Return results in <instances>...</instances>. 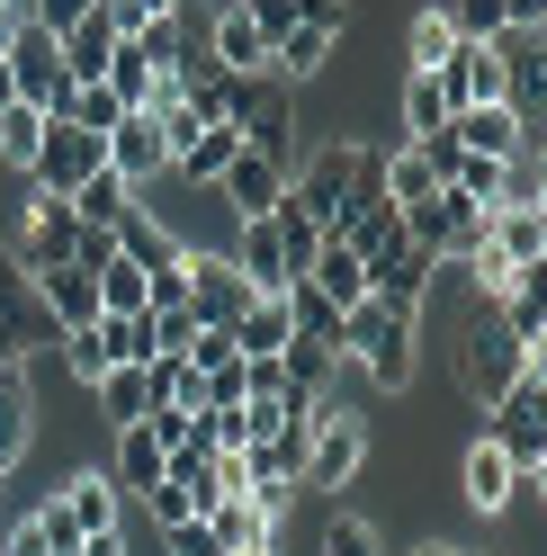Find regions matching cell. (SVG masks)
Wrapping results in <instances>:
<instances>
[{
    "label": "cell",
    "instance_id": "obj_1",
    "mask_svg": "<svg viewBox=\"0 0 547 556\" xmlns=\"http://www.w3.org/2000/svg\"><path fill=\"white\" fill-rule=\"evenodd\" d=\"M414 351H422V315H404V305H341V368H359L378 395H404L414 387Z\"/></svg>",
    "mask_w": 547,
    "mask_h": 556
},
{
    "label": "cell",
    "instance_id": "obj_2",
    "mask_svg": "<svg viewBox=\"0 0 547 556\" xmlns=\"http://www.w3.org/2000/svg\"><path fill=\"white\" fill-rule=\"evenodd\" d=\"M485 413H494V431H485V440L503 448V458H511V467H530V476H547V368H521Z\"/></svg>",
    "mask_w": 547,
    "mask_h": 556
},
{
    "label": "cell",
    "instance_id": "obj_3",
    "mask_svg": "<svg viewBox=\"0 0 547 556\" xmlns=\"http://www.w3.org/2000/svg\"><path fill=\"white\" fill-rule=\"evenodd\" d=\"M359 162H368V144H359V135H323V153L288 170V198H296L305 216L332 233V225H341V206H351V189H359Z\"/></svg>",
    "mask_w": 547,
    "mask_h": 556
},
{
    "label": "cell",
    "instance_id": "obj_4",
    "mask_svg": "<svg viewBox=\"0 0 547 556\" xmlns=\"http://www.w3.org/2000/svg\"><path fill=\"white\" fill-rule=\"evenodd\" d=\"M368 476V422L359 413H341V404H323L315 413V448H305V494H351V484Z\"/></svg>",
    "mask_w": 547,
    "mask_h": 556
},
{
    "label": "cell",
    "instance_id": "obj_5",
    "mask_svg": "<svg viewBox=\"0 0 547 556\" xmlns=\"http://www.w3.org/2000/svg\"><path fill=\"white\" fill-rule=\"evenodd\" d=\"M10 54V90L27 99V109H46V117H63V99H73V73H63V46H54V27H37V18H18V37L0 46Z\"/></svg>",
    "mask_w": 547,
    "mask_h": 556
},
{
    "label": "cell",
    "instance_id": "obj_6",
    "mask_svg": "<svg viewBox=\"0 0 547 556\" xmlns=\"http://www.w3.org/2000/svg\"><path fill=\"white\" fill-rule=\"evenodd\" d=\"M521 368H530V351H521V341H511L503 324H475V332H458V351H449V377H458V395H467V404H494V395H503Z\"/></svg>",
    "mask_w": 547,
    "mask_h": 556
},
{
    "label": "cell",
    "instance_id": "obj_7",
    "mask_svg": "<svg viewBox=\"0 0 547 556\" xmlns=\"http://www.w3.org/2000/svg\"><path fill=\"white\" fill-rule=\"evenodd\" d=\"M431 81L449 90V117H458V109H485V99H511V63H503L494 37H458L431 63Z\"/></svg>",
    "mask_w": 547,
    "mask_h": 556
},
{
    "label": "cell",
    "instance_id": "obj_8",
    "mask_svg": "<svg viewBox=\"0 0 547 556\" xmlns=\"http://www.w3.org/2000/svg\"><path fill=\"white\" fill-rule=\"evenodd\" d=\"M99 144H109V170H117L126 189H162V180H170V135H162L153 109H126Z\"/></svg>",
    "mask_w": 547,
    "mask_h": 556
},
{
    "label": "cell",
    "instance_id": "obj_9",
    "mask_svg": "<svg viewBox=\"0 0 547 556\" xmlns=\"http://www.w3.org/2000/svg\"><path fill=\"white\" fill-rule=\"evenodd\" d=\"M521 476H530V467H511L485 431H475V440L458 448V503H467L475 520H503L511 503H521Z\"/></svg>",
    "mask_w": 547,
    "mask_h": 556
},
{
    "label": "cell",
    "instance_id": "obj_10",
    "mask_svg": "<svg viewBox=\"0 0 547 556\" xmlns=\"http://www.w3.org/2000/svg\"><path fill=\"white\" fill-rule=\"evenodd\" d=\"M449 135H458V153H485V162H521V153H547L538 144V126L511 109V99H485V109H458L449 117Z\"/></svg>",
    "mask_w": 547,
    "mask_h": 556
},
{
    "label": "cell",
    "instance_id": "obj_11",
    "mask_svg": "<svg viewBox=\"0 0 547 556\" xmlns=\"http://www.w3.org/2000/svg\"><path fill=\"white\" fill-rule=\"evenodd\" d=\"M73 233H81L73 198H54V189L27 180V206H18V269H54V261H73Z\"/></svg>",
    "mask_w": 547,
    "mask_h": 556
},
{
    "label": "cell",
    "instance_id": "obj_12",
    "mask_svg": "<svg viewBox=\"0 0 547 556\" xmlns=\"http://www.w3.org/2000/svg\"><path fill=\"white\" fill-rule=\"evenodd\" d=\"M359 269H368V296L378 305H404V315H422L431 305V252H414V242H378V252H359Z\"/></svg>",
    "mask_w": 547,
    "mask_h": 556
},
{
    "label": "cell",
    "instance_id": "obj_13",
    "mask_svg": "<svg viewBox=\"0 0 547 556\" xmlns=\"http://www.w3.org/2000/svg\"><path fill=\"white\" fill-rule=\"evenodd\" d=\"M99 162H109V144H99V135H81L73 117H46V144H37V170H27V180L54 189V198H73Z\"/></svg>",
    "mask_w": 547,
    "mask_h": 556
},
{
    "label": "cell",
    "instance_id": "obj_14",
    "mask_svg": "<svg viewBox=\"0 0 547 556\" xmlns=\"http://www.w3.org/2000/svg\"><path fill=\"white\" fill-rule=\"evenodd\" d=\"M27 296H37V315H46L54 332H81V324H99V278H90L81 261L27 269Z\"/></svg>",
    "mask_w": 547,
    "mask_h": 556
},
{
    "label": "cell",
    "instance_id": "obj_15",
    "mask_svg": "<svg viewBox=\"0 0 547 556\" xmlns=\"http://www.w3.org/2000/svg\"><path fill=\"white\" fill-rule=\"evenodd\" d=\"M189 261V315L198 324H233L252 305V288H243V269H233L225 252H180Z\"/></svg>",
    "mask_w": 547,
    "mask_h": 556
},
{
    "label": "cell",
    "instance_id": "obj_16",
    "mask_svg": "<svg viewBox=\"0 0 547 556\" xmlns=\"http://www.w3.org/2000/svg\"><path fill=\"white\" fill-rule=\"evenodd\" d=\"M216 198H225V216L243 225V216H269V206L288 198V170L279 162H260V153H233L225 162V180H216Z\"/></svg>",
    "mask_w": 547,
    "mask_h": 556
},
{
    "label": "cell",
    "instance_id": "obj_17",
    "mask_svg": "<svg viewBox=\"0 0 547 556\" xmlns=\"http://www.w3.org/2000/svg\"><path fill=\"white\" fill-rule=\"evenodd\" d=\"M54 503H63V520H73L81 539H90V530H117V520H126V494L109 484V467H73V476L54 484Z\"/></svg>",
    "mask_w": 547,
    "mask_h": 556
},
{
    "label": "cell",
    "instance_id": "obj_18",
    "mask_svg": "<svg viewBox=\"0 0 547 556\" xmlns=\"http://www.w3.org/2000/svg\"><path fill=\"white\" fill-rule=\"evenodd\" d=\"M27 448H37V377H27V359L0 368V476H10Z\"/></svg>",
    "mask_w": 547,
    "mask_h": 556
},
{
    "label": "cell",
    "instance_id": "obj_19",
    "mask_svg": "<svg viewBox=\"0 0 547 556\" xmlns=\"http://www.w3.org/2000/svg\"><path fill=\"white\" fill-rule=\"evenodd\" d=\"M207 63H216V73H233V81H260V73H269V37L243 18V0H233V10H216V27H207Z\"/></svg>",
    "mask_w": 547,
    "mask_h": 556
},
{
    "label": "cell",
    "instance_id": "obj_20",
    "mask_svg": "<svg viewBox=\"0 0 547 556\" xmlns=\"http://www.w3.org/2000/svg\"><path fill=\"white\" fill-rule=\"evenodd\" d=\"M386 126H395V144H422V135H440V126H449V90H440L431 73H395Z\"/></svg>",
    "mask_w": 547,
    "mask_h": 556
},
{
    "label": "cell",
    "instance_id": "obj_21",
    "mask_svg": "<svg viewBox=\"0 0 547 556\" xmlns=\"http://www.w3.org/2000/svg\"><path fill=\"white\" fill-rule=\"evenodd\" d=\"M485 252H494L503 269H547V206H494Z\"/></svg>",
    "mask_w": 547,
    "mask_h": 556
},
{
    "label": "cell",
    "instance_id": "obj_22",
    "mask_svg": "<svg viewBox=\"0 0 547 556\" xmlns=\"http://www.w3.org/2000/svg\"><path fill=\"white\" fill-rule=\"evenodd\" d=\"M225 332H233V351H243V359H279L288 332H296V324H288V288H279V296H252Z\"/></svg>",
    "mask_w": 547,
    "mask_h": 556
},
{
    "label": "cell",
    "instance_id": "obj_23",
    "mask_svg": "<svg viewBox=\"0 0 547 556\" xmlns=\"http://www.w3.org/2000/svg\"><path fill=\"white\" fill-rule=\"evenodd\" d=\"M109 233H117V252H126L135 269H170V261H180V233H170V225L153 216L144 198H135V206H126V216H117Z\"/></svg>",
    "mask_w": 547,
    "mask_h": 556
},
{
    "label": "cell",
    "instance_id": "obj_24",
    "mask_svg": "<svg viewBox=\"0 0 547 556\" xmlns=\"http://www.w3.org/2000/svg\"><path fill=\"white\" fill-rule=\"evenodd\" d=\"M144 387H153V413H207V377L189 368V351H153Z\"/></svg>",
    "mask_w": 547,
    "mask_h": 556
},
{
    "label": "cell",
    "instance_id": "obj_25",
    "mask_svg": "<svg viewBox=\"0 0 547 556\" xmlns=\"http://www.w3.org/2000/svg\"><path fill=\"white\" fill-rule=\"evenodd\" d=\"M485 233H494V206L440 180V261H467V252H475Z\"/></svg>",
    "mask_w": 547,
    "mask_h": 556
},
{
    "label": "cell",
    "instance_id": "obj_26",
    "mask_svg": "<svg viewBox=\"0 0 547 556\" xmlns=\"http://www.w3.org/2000/svg\"><path fill=\"white\" fill-rule=\"evenodd\" d=\"M305 288H323L332 305H359L368 296V269H359V252L341 233H323V252H315V269H305Z\"/></svg>",
    "mask_w": 547,
    "mask_h": 556
},
{
    "label": "cell",
    "instance_id": "obj_27",
    "mask_svg": "<svg viewBox=\"0 0 547 556\" xmlns=\"http://www.w3.org/2000/svg\"><path fill=\"white\" fill-rule=\"evenodd\" d=\"M449 46H458V18H449V0H431V10H414V27H404V63L395 73H431Z\"/></svg>",
    "mask_w": 547,
    "mask_h": 556
},
{
    "label": "cell",
    "instance_id": "obj_28",
    "mask_svg": "<svg viewBox=\"0 0 547 556\" xmlns=\"http://www.w3.org/2000/svg\"><path fill=\"white\" fill-rule=\"evenodd\" d=\"M90 404H99V422H109V431H126V422H144V413H153V387H144V368H109L90 387Z\"/></svg>",
    "mask_w": 547,
    "mask_h": 556
},
{
    "label": "cell",
    "instance_id": "obj_29",
    "mask_svg": "<svg viewBox=\"0 0 547 556\" xmlns=\"http://www.w3.org/2000/svg\"><path fill=\"white\" fill-rule=\"evenodd\" d=\"M37 144H46V109H27V99H10V109H0V162L18 170H37Z\"/></svg>",
    "mask_w": 547,
    "mask_h": 556
},
{
    "label": "cell",
    "instance_id": "obj_30",
    "mask_svg": "<svg viewBox=\"0 0 547 556\" xmlns=\"http://www.w3.org/2000/svg\"><path fill=\"white\" fill-rule=\"evenodd\" d=\"M323 54H332L323 27H288V37L269 46V81H315V73H323Z\"/></svg>",
    "mask_w": 547,
    "mask_h": 556
},
{
    "label": "cell",
    "instance_id": "obj_31",
    "mask_svg": "<svg viewBox=\"0 0 547 556\" xmlns=\"http://www.w3.org/2000/svg\"><path fill=\"white\" fill-rule=\"evenodd\" d=\"M126 206H135V189L117 180V170H109V162H99V170H90V180L73 189V216H81V225H117V216H126Z\"/></svg>",
    "mask_w": 547,
    "mask_h": 556
},
{
    "label": "cell",
    "instance_id": "obj_32",
    "mask_svg": "<svg viewBox=\"0 0 547 556\" xmlns=\"http://www.w3.org/2000/svg\"><path fill=\"white\" fill-rule=\"evenodd\" d=\"M99 351H109V368H144L153 359V324L144 315H99Z\"/></svg>",
    "mask_w": 547,
    "mask_h": 556
},
{
    "label": "cell",
    "instance_id": "obj_33",
    "mask_svg": "<svg viewBox=\"0 0 547 556\" xmlns=\"http://www.w3.org/2000/svg\"><path fill=\"white\" fill-rule=\"evenodd\" d=\"M90 278H99V315H144V278H153V269H135V261L117 252L109 269H90Z\"/></svg>",
    "mask_w": 547,
    "mask_h": 556
},
{
    "label": "cell",
    "instance_id": "obj_34",
    "mask_svg": "<svg viewBox=\"0 0 547 556\" xmlns=\"http://www.w3.org/2000/svg\"><path fill=\"white\" fill-rule=\"evenodd\" d=\"M99 81L117 90V109H144V99H153V63H144V46L126 37V46L109 54V73H99Z\"/></svg>",
    "mask_w": 547,
    "mask_h": 556
},
{
    "label": "cell",
    "instance_id": "obj_35",
    "mask_svg": "<svg viewBox=\"0 0 547 556\" xmlns=\"http://www.w3.org/2000/svg\"><path fill=\"white\" fill-rule=\"evenodd\" d=\"M54 351H63V368H73V387H99V377H109V351H99V324H81V332H54Z\"/></svg>",
    "mask_w": 547,
    "mask_h": 556
},
{
    "label": "cell",
    "instance_id": "obj_36",
    "mask_svg": "<svg viewBox=\"0 0 547 556\" xmlns=\"http://www.w3.org/2000/svg\"><path fill=\"white\" fill-rule=\"evenodd\" d=\"M323 556H386V547H378V530H368L359 511H332L323 520Z\"/></svg>",
    "mask_w": 547,
    "mask_h": 556
},
{
    "label": "cell",
    "instance_id": "obj_37",
    "mask_svg": "<svg viewBox=\"0 0 547 556\" xmlns=\"http://www.w3.org/2000/svg\"><path fill=\"white\" fill-rule=\"evenodd\" d=\"M162 556H225V547H216V530H207V511L170 520V530H162Z\"/></svg>",
    "mask_w": 547,
    "mask_h": 556
},
{
    "label": "cell",
    "instance_id": "obj_38",
    "mask_svg": "<svg viewBox=\"0 0 547 556\" xmlns=\"http://www.w3.org/2000/svg\"><path fill=\"white\" fill-rule=\"evenodd\" d=\"M233 359H243V351H233V332H225V324H198L189 368H198V377H216V368H233Z\"/></svg>",
    "mask_w": 547,
    "mask_h": 556
},
{
    "label": "cell",
    "instance_id": "obj_39",
    "mask_svg": "<svg viewBox=\"0 0 547 556\" xmlns=\"http://www.w3.org/2000/svg\"><path fill=\"white\" fill-rule=\"evenodd\" d=\"M99 10H109V27H117V37H135V27L170 18V10H180V0H99Z\"/></svg>",
    "mask_w": 547,
    "mask_h": 556
},
{
    "label": "cell",
    "instance_id": "obj_40",
    "mask_svg": "<svg viewBox=\"0 0 547 556\" xmlns=\"http://www.w3.org/2000/svg\"><path fill=\"white\" fill-rule=\"evenodd\" d=\"M288 10H296V27H323V37L351 27V0H288Z\"/></svg>",
    "mask_w": 547,
    "mask_h": 556
},
{
    "label": "cell",
    "instance_id": "obj_41",
    "mask_svg": "<svg viewBox=\"0 0 547 556\" xmlns=\"http://www.w3.org/2000/svg\"><path fill=\"white\" fill-rule=\"evenodd\" d=\"M73 261H81V269H109V261H117V233H109V225H81V233H73Z\"/></svg>",
    "mask_w": 547,
    "mask_h": 556
},
{
    "label": "cell",
    "instance_id": "obj_42",
    "mask_svg": "<svg viewBox=\"0 0 547 556\" xmlns=\"http://www.w3.org/2000/svg\"><path fill=\"white\" fill-rule=\"evenodd\" d=\"M243 18L260 27V37H269V46H279V37H288V27H296V10H288V0H243Z\"/></svg>",
    "mask_w": 547,
    "mask_h": 556
},
{
    "label": "cell",
    "instance_id": "obj_43",
    "mask_svg": "<svg viewBox=\"0 0 547 556\" xmlns=\"http://www.w3.org/2000/svg\"><path fill=\"white\" fill-rule=\"evenodd\" d=\"M414 153L431 162V180H449V170L467 162V153H458V135H449V126H440V135H422V144H414Z\"/></svg>",
    "mask_w": 547,
    "mask_h": 556
},
{
    "label": "cell",
    "instance_id": "obj_44",
    "mask_svg": "<svg viewBox=\"0 0 547 556\" xmlns=\"http://www.w3.org/2000/svg\"><path fill=\"white\" fill-rule=\"evenodd\" d=\"M90 10V0H27V18H37V27H54V37H63V27H73Z\"/></svg>",
    "mask_w": 547,
    "mask_h": 556
},
{
    "label": "cell",
    "instance_id": "obj_45",
    "mask_svg": "<svg viewBox=\"0 0 547 556\" xmlns=\"http://www.w3.org/2000/svg\"><path fill=\"white\" fill-rule=\"evenodd\" d=\"M503 27H521V37H547V0H503Z\"/></svg>",
    "mask_w": 547,
    "mask_h": 556
},
{
    "label": "cell",
    "instance_id": "obj_46",
    "mask_svg": "<svg viewBox=\"0 0 547 556\" xmlns=\"http://www.w3.org/2000/svg\"><path fill=\"white\" fill-rule=\"evenodd\" d=\"M18 37V10H10V0H0V46H10Z\"/></svg>",
    "mask_w": 547,
    "mask_h": 556
},
{
    "label": "cell",
    "instance_id": "obj_47",
    "mask_svg": "<svg viewBox=\"0 0 547 556\" xmlns=\"http://www.w3.org/2000/svg\"><path fill=\"white\" fill-rule=\"evenodd\" d=\"M414 556H467V547H449V539H431V547H414Z\"/></svg>",
    "mask_w": 547,
    "mask_h": 556
},
{
    "label": "cell",
    "instance_id": "obj_48",
    "mask_svg": "<svg viewBox=\"0 0 547 556\" xmlns=\"http://www.w3.org/2000/svg\"><path fill=\"white\" fill-rule=\"evenodd\" d=\"M10 99H18V90H10V54H0V109H10Z\"/></svg>",
    "mask_w": 547,
    "mask_h": 556
}]
</instances>
